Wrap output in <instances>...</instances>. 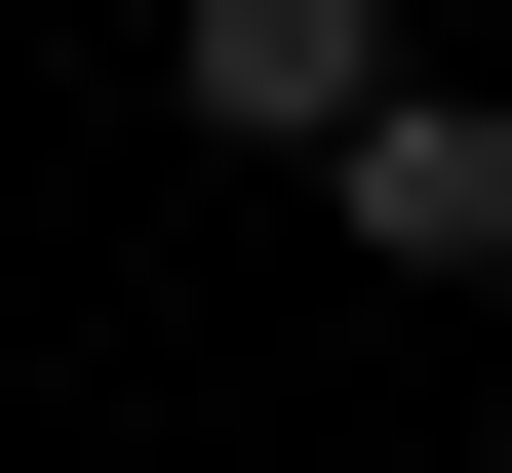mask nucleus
<instances>
[{
	"mask_svg": "<svg viewBox=\"0 0 512 473\" xmlns=\"http://www.w3.org/2000/svg\"><path fill=\"white\" fill-rule=\"evenodd\" d=\"M355 276H512V79H355Z\"/></svg>",
	"mask_w": 512,
	"mask_h": 473,
	"instance_id": "f257e3e1",
	"label": "nucleus"
},
{
	"mask_svg": "<svg viewBox=\"0 0 512 473\" xmlns=\"http://www.w3.org/2000/svg\"><path fill=\"white\" fill-rule=\"evenodd\" d=\"M158 40H197V119H237V158H316L355 79H394V0H158Z\"/></svg>",
	"mask_w": 512,
	"mask_h": 473,
	"instance_id": "f03ea898",
	"label": "nucleus"
}]
</instances>
